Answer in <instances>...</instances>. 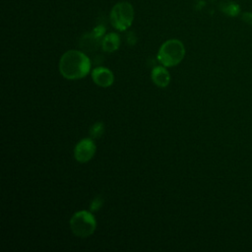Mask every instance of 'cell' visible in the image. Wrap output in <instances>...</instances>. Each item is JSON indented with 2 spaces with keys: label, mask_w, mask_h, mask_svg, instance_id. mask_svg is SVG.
Masks as SVG:
<instances>
[{
  "label": "cell",
  "mask_w": 252,
  "mask_h": 252,
  "mask_svg": "<svg viewBox=\"0 0 252 252\" xmlns=\"http://www.w3.org/2000/svg\"><path fill=\"white\" fill-rule=\"evenodd\" d=\"M91 70L89 57L79 50H68L60 58V74L68 80H78L86 77Z\"/></svg>",
  "instance_id": "1"
},
{
  "label": "cell",
  "mask_w": 252,
  "mask_h": 252,
  "mask_svg": "<svg viewBox=\"0 0 252 252\" xmlns=\"http://www.w3.org/2000/svg\"><path fill=\"white\" fill-rule=\"evenodd\" d=\"M185 55L183 43L178 39H168L158 50V59L164 67H173L179 64Z\"/></svg>",
  "instance_id": "2"
},
{
  "label": "cell",
  "mask_w": 252,
  "mask_h": 252,
  "mask_svg": "<svg viewBox=\"0 0 252 252\" xmlns=\"http://www.w3.org/2000/svg\"><path fill=\"white\" fill-rule=\"evenodd\" d=\"M96 221L94 215L88 211H79L70 219V228L78 237H88L94 233Z\"/></svg>",
  "instance_id": "3"
},
{
  "label": "cell",
  "mask_w": 252,
  "mask_h": 252,
  "mask_svg": "<svg viewBox=\"0 0 252 252\" xmlns=\"http://www.w3.org/2000/svg\"><path fill=\"white\" fill-rule=\"evenodd\" d=\"M134 19V9L129 2L116 3L110 12V23L118 31L127 30Z\"/></svg>",
  "instance_id": "4"
},
{
  "label": "cell",
  "mask_w": 252,
  "mask_h": 252,
  "mask_svg": "<svg viewBox=\"0 0 252 252\" xmlns=\"http://www.w3.org/2000/svg\"><path fill=\"white\" fill-rule=\"evenodd\" d=\"M95 153V144L91 138H84L77 143L74 149V156L77 161L87 162Z\"/></svg>",
  "instance_id": "5"
},
{
  "label": "cell",
  "mask_w": 252,
  "mask_h": 252,
  "mask_svg": "<svg viewBox=\"0 0 252 252\" xmlns=\"http://www.w3.org/2000/svg\"><path fill=\"white\" fill-rule=\"evenodd\" d=\"M93 81L99 87L107 88L113 84L114 77L112 72L105 67H96L92 71Z\"/></svg>",
  "instance_id": "6"
},
{
  "label": "cell",
  "mask_w": 252,
  "mask_h": 252,
  "mask_svg": "<svg viewBox=\"0 0 252 252\" xmlns=\"http://www.w3.org/2000/svg\"><path fill=\"white\" fill-rule=\"evenodd\" d=\"M152 80L159 88H165L170 82V75L164 66H157L152 71Z\"/></svg>",
  "instance_id": "7"
},
{
  "label": "cell",
  "mask_w": 252,
  "mask_h": 252,
  "mask_svg": "<svg viewBox=\"0 0 252 252\" xmlns=\"http://www.w3.org/2000/svg\"><path fill=\"white\" fill-rule=\"evenodd\" d=\"M119 43H120V38L118 34L114 32H110V33H107L102 38L101 46L104 51L113 52L119 47Z\"/></svg>",
  "instance_id": "8"
},
{
  "label": "cell",
  "mask_w": 252,
  "mask_h": 252,
  "mask_svg": "<svg viewBox=\"0 0 252 252\" xmlns=\"http://www.w3.org/2000/svg\"><path fill=\"white\" fill-rule=\"evenodd\" d=\"M103 133V124L101 122H96L94 123L91 130H90V134L92 138H99Z\"/></svg>",
  "instance_id": "9"
},
{
  "label": "cell",
  "mask_w": 252,
  "mask_h": 252,
  "mask_svg": "<svg viewBox=\"0 0 252 252\" xmlns=\"http://www.w3.org/2000/svg\"><path fill=\"white\" fill-rule=\"evenodd\" d=\"M102 205V200L99 198V197H96L91 204V211L92 212H94V211H97Z\"/></svg>",
  "instance_id": "10"
},
{
  "label": "cell",
  "mask_w": 252,
  "mask_h": 252,
  "mask_svg": "<svg viewBox=\"0 0 252 252\" xmlns=\"http://www.w3.org/2000/svg\"><path fill=\"white\" fill-rule=\"evenodd\" d=\"M242 19L244 22L252 25V13H244L242 15Z\"/></svg>",
  "instance_id": "11"
}]
</instances>
